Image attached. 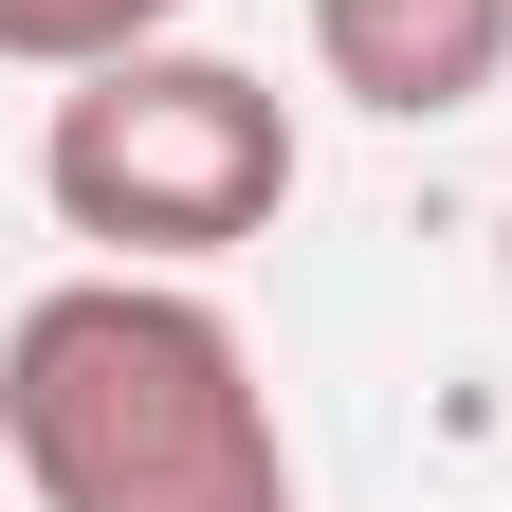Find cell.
Listing matches in <instances>:
<instances>
[{
  "label": "cell",
  "mask_w": 512,
  "mask_h": 512,
  "mask_svg": "<svg viewBox=\"0 0 512 512\" xmlns=\"http://www.w3.org/2000/svg\"><path fill=\"white\" fill-rule=\"evenodd\" d=\"M0 458L37 512H293L256 348L128 256L0 330Z\"/></svg>",
  "instance_id": "6da1fadb"
},
{
  "label": "cell",
  "mask_w": 512,
  "mask_h": 512,
  "mask_svg": "<svg viewBox=\"0 0 512 512\" xmlns=\"http://www.w3.org/2000/svg\"><path fill=\"white\" fill-rule=\"evenodd\" d=\"M55 220L110 238V256H238V238H275L293 202V110L238 74V55H92L74 92H55Z\"/></svg>",
  "instance_id": "7a4b0ae2"
},
{
  "label": "cell",
  "mask_w": 512,
  "mask_h": 512,
  "mask_svg": "<svg viewBox=\"0 0 512 512\" xmlns=\"http://www.w3.org/2000/svg\"><path fill=\"white\" fill-rule=\"evenodd\" d=\"M311 55L384 128H439V110H476L512 74V0H311Z\"/></svg>",
  "instance_id": "3957f363"
},
{
  "label": "cell",
  "mask_w": 512,
  "mask_h": 512,
  "mask_svg": "<svg viewBox=\"0 0 512 512\" xmlns=\"http://www.w3.org/2000/svg\"><path fill=\"white\" fill-rule=\"evenodd\" d=\"M183 0H0V55L19 74H92V55H147Z\"/></svg>",
  "instance_id": "277c9868"
},
{
  "label": "cell",
  "mask_w": 512,
  "mask_h": 512,
  "mask_svg": "<svg viewBox=\"0 0 512 512\" xmlns=\"http://www.w3.org/2000/svg\"><path fill=\"white\" fill-rule=\"evenodd\" d=\"M0 476H19V458H0Z\"/></svg>",
  "instance_id": "5b68a950"
}]
</instances>
